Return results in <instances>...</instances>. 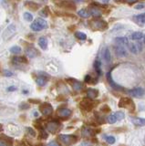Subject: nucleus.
I'll use <instances>...</instances> for the list:
<instances>
[{"instance_id": "obj_22", "label": "nucleus", "mask_w": 145, "mask_h": 146, "mask_svg": "<svg viewBox=\"0 0 145 146\" xmlns=\"http://www.w3.org/2000/svg\"><path fill=\"white\" fill-rule=\"evenodd\" d=\"M89 14H90V16H92L94 17H99L101 16V12L99 10V8L97 7H91L89 10Z\"/></svg>"}, {"instance_id": "obj_6", "label": "nucleus", "mask_w": 145, "mask_h": 146, "mask_svg": "<svg viewBox=\"0 0 145 146\" xmlns=\"http://www.w3.org/2000/svg\"><path fill=\"white\" fill-rule=\"evenodd\" d=\"M39 111L44 116H48L53 112V107H52V105L50 103L44 102L42 104H40Z\"/></svg>"}, {"instance_id": "obj_46", "label": "nucleus", "mask_w": 145, "mask_h": 146, "mask_svg": "<svg viewBox=\"0 0 145 146\" xmlns=\"http://www.w3.org/2000/svg\"><path fill=\"white\" fill-rule=\"evenodd\" d=\"M48 145H49V146H51V145H56V146H57V145H58V143H55V141H51V143H49Z\"/></svg>"}, {"instance_id": "obj_29", "label": "nucleus", "mask_w": 145, "mask_h": 146, "mask_svg": "<svg viewBox=\"0 0 145 146\" xmlns=\"http://www.w3.org/2000/svg\"><path fill=\"white\" fill-rule=\"evenodd\" d=\"M78 15L81 17H83V18H87L90 16V14L87 9H81V10H79L78 12Z\"/></svg>"}, {"instance_id": "obj_38", "label": "nucleus", "mask_w": 145, "mask_h": 146, "mask_svg": "<svg viewBox=\"0 0 145 146\" xmlns=\"http://www.w3.org/2000/svg\"><path fill=\"white\" fill-rule=\"evenodd\" d=\"M134 8L136 10H142V9L145 8V3H139L134 7Z\"/></svg>"}, {"instance_id": "obj_31", "label": "nucleus", "mask_w": 145, "mask_h": 146, "mask_svg": "<svg viewBox=\"0 0 145 146\" xmlns=\"http://www.w3.org/2000/svg\"><path fill=\"white\" fill-rule=\"evenodd\" d=\"M75 36L79 40H85L86 38H87V35H86L85 33H83V32H79V31L76 32Z\"/></svg>"}, {"instance_id": "obj_15", "label": "nucleus", "mask_w": 145, "mask_h": 146, "mask_svg": "<svg viewBox=\"0 0 145 146\" xmlns=\"http://www.w3.org/2000/svg\"><path fill=\"white\" fill-rule=\"evenodd\" d=\"M61 7H64L67 9H72V10H75L76 8V5L74 4V2L70 1V0H63Z\"/></svg>"}, {"instance_id": "obj_13", "label": "nucleus", "mask_w": 145, "mask_h": 146, "mask_svg": "<svg viewBox=\"0 0 145 146\" xmlns=\"http://www.w3.org/2000/svg\"><path fill=\"white\" fill-rule=\"evenodd\" d=\"M71 111L67 108H60L58 110V115L62 118H68L71 115Z\"/></svg>"}, {"instance_id": "obj_17", "label": "nucleus", "mask_w": 145, "mask_h": 146, "mask_svg": "<svg viewBox=\"0 0 145 146\" xmlns=\"http://www.w3.org/2000/svg\"><path fill=\"white\" fill-rule=\"evenodd\" d=\"M38 45L42 49H47L48 48V39L46 36H40L38 39Z\"/></svg>"}, {"instance_id": "obj_28", "label": "nucleus", "mask_w": 145, "mask_h": 146, "mask_svg": "<svg viewBox=\"0 0 145 146\" xmlns=\"http://www.w3.org/2000/svg\"><path fill=\"white\" fill-rule=\"evenodd\" d=\"M130 38L132 40H140V39L143 38V34L142 32H134V33L131 34Z\"/></svg>"}, {"instance_id": "obj_30", "label": "nucleus", "mask_w": 145, "mask_h": 146, "mask_svg": "<svg viewBox=\"0 0 145 146\" xmlns=\"http://www.w3.org/2000/svg\"><path fill=\"white\" fill-rule=\"evenodd\" d=\"M0 140L3 141H5V143H7V145H11L12 143H13V140L11 138H9L8 136H6V135H4V134H2L1 136H0Z\"/></svg>"}, {"instance_id": "obj_49", "label": "nucleus", "mask_w": 145, "mask_h": 146, "mask_svg": "<svg viewBox=\"0 0 145 146\" xmlns=\"http://www.w3.org/2000/svg\"><path fill=\"white\" fill-rule=\"evenodd\" d=\"M143 43L145 44V35L143 36Z\"/></svg>"}, {"instance_id": "obj_11", "label": "nucleus", "mask_w": 145, "mask_h": 146, "mask_svg": "<svg viewBox=\"0 0 145 146\" xmlns=\"http://www.w3.org/2000/svg\"><path fill=\"white\" fill-rule=\"evenodd\" d=\"M26 52V55L28 56V58H36L37 56H38V50L37 48H35L33 47H28L25 50Z\"/></svg>"}, {"instance_id": "obj_3", "label": "nucleus", "mask_w": 145, "mask_h": 146, "mask_svg": "<svg viewBox=\"0 0 145 146\" xmlns=\"http://www.w3.org/2000/svg\"><path fill=\"white\" fill-rule=\"evenodd\" d=\"M58 139L60 140L61 143L64 144H73L75 143L78 138L75 135H71V134H60L58 136Z\"/></svg>"}, {"instance_id": "obj_44", "label": "nucleus", "mask_w": 145, "mask_h": 146, "mask_svg": "<svg viewBox=\"0 0 145 146\" xmlns=\"http://www.w3.org/2000/svg\"><path fill=\"white\" fill-rule=\"evenodd\" d=\"M40 137L43 138V139H46V138H48V134L44 131H40Z\"/></svg>"}, {"instance_id": "obj_47", "label": "nucleus", "mask_w": 145, "mask_h": 146, "mask_svg": "<svg viewBox=\"0 0 145 146\" xmlns=\"http://www.w3.org/2000/svg\"><path fill=\"white\" fill-rule=\"evenodd\" d=\"M128 3H135L136 1H138V0H126Z\"/></svg>"}, {"instance_id": "obj_27", "label": "nucleus", "mask_w": 145, "mask_h": 146, "mask_svg": "<svg viewBox=\"0 0 145 146\" xmlns=\"http://www.w3.org/2000/svg\"><path fill=\"white\" fill-rule=\"evenodd\" d=\"M30 27H31V29L34 30V31H41L43 29L42 26L40 25V24H38V23L36 20L32 23V24H31Z\"/></svg>"}, {"instance_id": "obj_50", "label": "nucleus", "mask_w": 145, "mask_h": 146, "mask_svg": "<svg viewBox=\"0 0 145 146\" xmlns=\"http://www.w3.org/2000/svg\"><path fill=\"white\" fill-rule=\"evenodd\" d=\"M76 1H82V0H76Z\"/></svg>"}, {"instance_id": "obj_42", "label": "nucleus", "mask_w": 145, "mask_h": 146, "mask_svg": "<svg viewBox=\"0 0 145 146\" xmlns=\"http://www.w3.org/2000/svg\"><path fill=\"white\" fill-rule=\"evenodd\" d=\"M3 73H4V76H7V77H11V76L13 75V73H12L11 71L7 70H4V71H3Z\"/></svg>"}, {"instance_id": "obj_24", "label": "nucleus", "mask_w": 145, "mask_h": 146, "mask_svg": "<svg viewBox=\"0 0 145 146\" xmlns=\"http://www.w3.org/2000/svg\"><path fill=\"white\" fill-rule=\"evenodd\" d=\"M103 58H104V60H105L107 63L111 62V50L109 48H106L105 50L103 52Z\"/></svg>"}, {"instance_id": "obj_40", "label": "nucleus", "mask_w": 145, "mask_h": 146, "mask_svg": "<svg viewBox=\"0 0 145 146\" xmlns=\"http://www.w3.org/2000/svg\"><path fill=\"white\" fill-rule=\"evenodd\" d=\"M53 3L56 5V6L58 7H61V5H62V2H63V0H52Z\"/></svg>"}, {"instance_id": "obj_39", "label": "nucleus", "mask_w": 145, "mask_h": 146, "mask_svg": "<svg viewBox=\"0 0 145 146\" xmlns=\"http://www.w3.org/2000/svg\"><path fill=\"white\" fill-rule=\"evenodd\" d=\"M26 131H28V133L29 135H31L32 137H35V136H36V131L32 129V128L28 127V128H26Z\"/></svg>"}, {"instance_id": "obj_33", "label": "nucleus", "mask_w": 145, "mask_h": 146, "mask_svg": "<svg viewBox=\"0 0 145 146\" xmlns=\"http://www.w3.org/2000/svg\"><path fill=\"white\" fill-rule=\"evenodd\" d=\"M104 139H105V141H107V143L109 144H113L115 143V137L114 136H111V135H108V136H104Z\"/></svg>"}, {"instance_id": "obj_7", "label": "nucleus", "mask_w": 145, "mask_h": 146, "mask_svg": "<svg viewBox=\"0 0 145 146\" xmlns=\"http://www.w3.org/2000/svg\"><path fill=\"white\" fill-rule=\"evenodd\" d=\"M93 106H94V104L92 102L91 99H89V98L84 99V100H82V102H80V108L82 110H84V111H91Z\"/></svg>"}, {"instance_id": "obj_48", "label": "nucleus", "mask_w": 145, "mask_h": 146, "mask_svg": "<svg viewBox=\"0 0 145 146\" xmlns=\"http://www.w3.org/2000/svg\"><path fill=\"white\" fill-rule=\"evenodd\" d=\"M41 15H45V17H48V13L45 11V10H43L42 12H41Z\"/></svg>"}, {"instance_id": "obj_32", "label": "nucleus", "mask_w": 145, "mask_h": 146, "mask_svg": "<svg viewBox=\"0 0 145 146\" xmlns=\"http://www.w3.org/2000/svg\"><path fill=\"white\" fill-rule=\"evenodd\" d=\"M107 121L109 123H111V124H113V123H115L117 121V117L115 114H111V115H109L107 117Z\"/></svg>"}, {"instance_id": "obj_20", "label": "nucleus", "mask_w": 145, "mask_h": 146, "mask_svg": "<svg viewBox=\"0 0 145 146\" xmlns=\"http://www.w3.org/2000/svg\"><path fill=\"white\" fill-rule=\"evenodd\" d=\"M82 135L84 137H91L95 134V132H94V130L92 129H90V128H84V129L82 130Z\"/></svg>"}, {"instance_id": "obj_35", "label": "nucleus", "mask_w": 145, "mask_h": 146, "mask_svg": "<svg viewBox=\"0 0 145 146\" xmlns=\"http://www.w3.org/2000/svg\"><path fill=\"white\" fill-rule=\"evenodd\" d=\"M36 21H37V22L38 23V24L41 25L43 29H46V27H48L47 21H46V20H44L43 18H37V19H36Z\"/></svg>"}, {"instance_id": "obj_51", "label": "nucleus", "mask_w": 145, "mask_h": 146, "mask_svg": "<svg viewBox=\"0 0 145 146\" xmlns=\"http://www.w3.org/2000/svg\"><path fill=\"white\" fill-rule=\"evenodd\" d=\"M144 141H145V137H144Z\"/></svg>"}, {"instance_id": "obj_2", "label": "nucleus", "mask_w": 145, "mask_h": 146, "mask_svg": "<svg viewBox=\"0 0 145 146\" xmlns=\"http://www.w3.org/2000/svg\"><path fill=\"white\" fill-rule=\"evenodd\" d=\"M89 26L93 29H99V30H105L108 29V24L106 21L101 19H94L89 22Z\"/></svg>"}, {"instance_id": "obj_41", "label": "nucleus", "mask_w": 145, "mask_h": 146, "mask_svg": "<svg viewBox=\"0 0 145 146\" xmlns=\"http://www.w3.org/2000/svg\"><path fill=\"white\" fill-rule=\"evenodd\" d=\"M19 108H20L21 110L28 109V108H29V105H28V104H26V103H25V102H23V103H21V104L19 105Z\"/></svg>"}, {"instance_id": "obj_12", "label": "nucleus", "mask_w": 145, "mask_h": 146, "mask_svg": "<svg viewBox=\"0 0 145 146\" xmlns=\"http://www.w3.org/2000/svg\"><path fill=\"white\" fill-rule=\"evenodd\" d=\"M68 82L71 85L73 90H75L77 91H79V90H81V89H82V83L79 80H74V79H69L68 80Z\"/></svg>"}, {"instance_id": "obj_10", "label": "nucleus", "mask_w": 145, "mask_h": 146, "mask_svg": "<svg viewBox=\"0 0 145 146\" xmlns=\"http://www.w3.org/2000/svg\"><path fill=\"white\" fill-rule=\"evenodd\" d=\"M49 78V76L47 74V73H41V75H40L39 77L37 78V80H36V82H37V84L38 86H45L47 84V80Z\"/></svg>"}, {"instance_id": "obj_14", "label": "nucleus", "mask_w": 145, "mask_h": 146, "mask_svg": "<svg viewBox=\"0 0 145 146\" xmlns=\"http://www.w3.org/2000/svg\"><path fill=\"white\" fill-rule=\"evenodd\" d=\"M140 44H134V43H130L127 45L128 46V48L129 50L131 52V53H133V54H138L139 53V50L142 49V47L140 46H139Z\"/></svg>"}, {"instance_id": "obj_43", "label": "nucleus", "mask_w": 145, "mask_h": 146, "mask_svg": "<svg viewBox=\"0 0 145 146\" xmlns=\"http://www.w3.org/2000/svg\"><path fill=\"white\" fill-rule=\"evenodd\" d=\"M84 81H85V82H87V83H89V82L91 81V76H90V75H87V76H85Z\"/></svg>"}, {"instance_id": "obj_19", "label": "nucleus", "mask_w": 145, "mask_h": 146, "mask_svg": "<svg viewBox=\"0 0 145 146\" xmlns=\"http://www.w3.org/2000/svg\"><path fill=\"white\" fill-rule=\"evenodd\" d=\"M25 6L30 8L31 10H37V9H38V7H39V5L35 3L34 1H26Z\"/></svg>"}, {"instance_id": "obj_18", "label": "nucleus", "mask_w": 145, "mask_h": 146, "mask_svg": "<svg viewBox=\"0 0 145 146\" xmlns=\"http://www.w3.org/2000/svg\"><path fill=\"white\" fill-rule=\"evenodd\" d=\"M99 91L95 89H89L87 90V97L89 99H95L98 97Z\"/></svg>"}, {"instance_id": "obj_9", "label": "nucleus", "mask_w": 145, "mask_h": 146, "mask_svg": "<svg viewBox=\"0 0 145 146\" xmlns=\"http://www.w3.org/2000/svg\"><path fill=\"white\" fill-rule=\"evenodd\" d=\"M128 93L130 96L139 98V97H142V96L144 95V90L142 88H140V87H137V88H134L132 90H129Z\"/></svg>"}, {"instance_id": "obj_4", "label": "nucleus", "mask_w": 145, "mask_h": 146, "mask_svg": "<svg viewBox=\"0 0 145 146\" xmlns=\"http://www.w3.org/2000/svg\"><path fill=\"white\" fill-rule=\"evenodd\" d=\"M106 79L108 80V83L110 84V86L111 87L113 90H118V91H124V88H123V87H121V86H120L118 83H116V82L114 81V80L112 79V76H111V71H109L107 74H106Z\"/></svg>"}, {"instance_id": "obj_45", "label": "nucleus", "mask_w": 145, "mask_h": 146, "mask_svg": "<svg viewBox=\"0 0 145 146\" xmlns=\"http://www.w3.org/2000/svg\"><path fill=\"white\" fill-rule=\"evenodd\" d=\"M7 90H8V91H13V90H16V87H13V86H11V87H9V88L7 89Z\"/></svg>"}, {"instance_id": "obj_26", "label": "nucleus", "mask_w": 145, "mask_h": 146, "mask_svg": "<svg viewBox=\"0 0 145 146\" xmlns=\"http://www.w3.org/2000/svg\"><path fill=\"white\" fill-rule=\"evenodd\" d=\"M13 63L15 64H22V63H28V60L24 57H14L13 58Z\"/></svg>"}, {"instance_id": "obj_36", "label": "nucleus", "mask_w": 145, "mask_h": 146, "mask_svg": "<svg viewBox=\"0 0 145 146\" xmlns=\"http://www.w3.org/2000/svg\"><path fill=\"white\" fill-rule=\"evenodd\" d=\"M24 19L26 20V21H32L33 20V16L31 15L30 13H28V12H26V13H24Z\"/></svg>"}, {"instance_id": "obj_34", "label": "nucleus", "mask_w": 145, "mask_h": 146, "mask_svg": "<svg viewBox=\"0 0 145 146\" xmlns=\"http://www.w3.org/2000/svg\"><path fill=\"white\" fill-rule=\"evenodd\" d=\"M22 49L20 47H19V46H14V47H12L10 48V52L13 53V54H19L21 53Z\"/></svg>"}, {"instance_id": "obj_23", "label": "nucleus", "mask_w": 145, "mask_h": 146, "mask_svg": "<svg viewBox=\"0 0 145 146\" xmlns=\"http://www.w3.org/2000/svg\"><path fill=\"white\" fill-rule=\"evenodd\" d=\"M115 42L120 45H128L129 39L125 38V36H118V38H115Z\"/></svg>"}, {"instance_id": "obj_25", "label": "nucleus", "mask_w": 145, "mask_h": 146, "mask_svg": "<svg viewBox=\"0 0 145 146\" xmlns=\"http://www.w3.org/2000/svg\"><path fill=\"white\" fill-rule=\"evenodd\" d=\"M133 19L136 20L138 23H142V24H145V13L140 14V15H136Z\"/></svg>"}, {"instance_id": "obj_8", "label": "nucleus", "mask_w": 145, "mask_h": 146, "mask_svg": "<svg viewBox=\"0 0 145 146\" xmlns=\"http://www.w3.org/2000/svg\"><path fill=\"white\" fill-rule=\"evenodd\" d=\"M60 124L56 121H50L47 124V130L49 132H51V133H55V132H57L58 130H60Z\"/></svg>"}, {"instance_id": "obj_21", "label": "nucleus", "mask_w": 145, "mask_h": 146, "mask_svg": "<svg viewBox=\"0 0 145 146\" xmlns=\"http://www.w3.org/2000/svg\"><path fill=\"white\" fill-rule=\"evenodd\" d=\"M94 68H95V70H96V73L99 75V76H101V62L99 60V59H96L94 62Z\"/></svg>"}, {"instance_id": "obj_37", "label": "nucleus", "mask_w": 145, "mask_h": 146, "mask_svg": "<svg viewBox=\"0 0 145 146\" xmlns=\"http://www.w3.org/2000/svg\"><path fill=\"white\" fill-rule=\"evenodd\" d=\"M115 115H116V117H117V120L118 121H121L122 119L124 118V112H122V111H117L116 113H115Z\"/></svg>"}, {"instance_id": "obj_1", "label": "nucleus", "mask_w": 145, "mask_h": 146, "mask_svg": "<svg viewBox=\"0 0 145 146\" xmlns=\"http://www.w3.org/2000/svg\"><path fill=\"white\" fill-rule=\"evenodd\" d=\"M119 107L128 110L130 111H133L135 110V105L133 100L129 97H122L119 102Z\"/></svg>"}, {"instance_id": "obj_16", "label": "nucleus", "mask_w": 145, "mask_h": 146, "mask_svg": "<svg viewBox=\"0 0 145 146\" xmlns=\"http://www.w3.org/2000/svg\"><path fill=\"white\" fill-rule=\"evenodd\" d=\"M131 121H132L133 124L137 125V126H143V125H145V119L144 118L135 117V118L131 119Z\"/></svg>"}, {"instance_id": "obj_5", "label": "nucleus", "mask_w": 145, "mask_h": 146, "mask_svg": "<svg viewBox=\"0 0 145 146\" xmlns=\"http://www.w3.org/2000/svg\"><path fill=\"white\" fill-rule=\"evenodd\" d=\"M113 49H114V52L118 57L121 58H125L128 56V51L125 48L123 45H120V44H116L113 46Z\"/></svg>"}, {"instance_id": "obj_52", "label": "nucleus", "mask_w": 145, "mask_h": 146, "mask_svg": "<svg viewBox=\"0 0 145 146\" xmlns=\"http://www.w3.org/2000/svg\"><path fill=\"white\" fill-rule=\"evenodd\" d=\"M0 128H1V126H0Z\"/></svg>"}]
</instances>
